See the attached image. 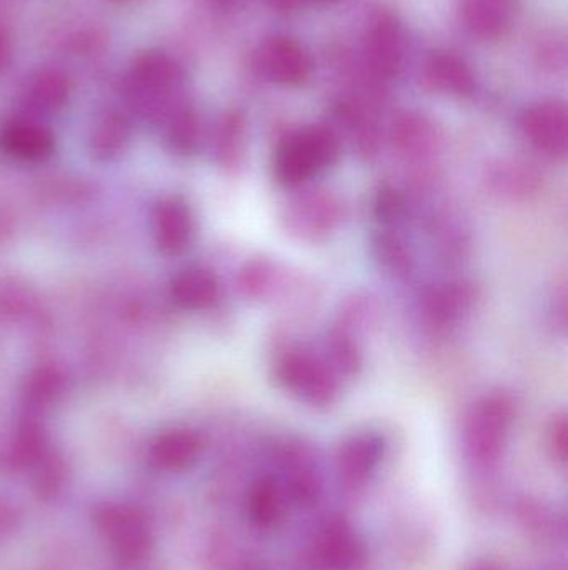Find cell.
I'll return each instance as SVG.
<instances>
[{"instance_id":"cell-1","label":"cell","mask_w":568,"mask_h":570,"mask_svg":"<svg viewBox=\"0 0 568 570\" xmlns=\"http://www.w3.org/2000/svg\"><path fill=\"white\" fill-rule=\"evenodd\" d=\"M340 139L330 127L309 126L280 140L273 154V177L280 186L299 187L336 166Z\"/></svg>"},{"instance_id":"cell-2","label":"cell","mask_w":568,"mask_h":570,"mask_svg":"<svg viewBox=\"0 0 568 570\" xmlns=\"http://www.w3.org/2000/svg\"><path fill=\"white\" fill-rule=\"evenodd\" d=\"M516 419V402L507 391H492L480 397L467 415L464 449L474 468L489 471L506 452Z\"/></svg>"},{"instance_id":"cell-3","label":"cell","mask_w":568,"mask_h":570,"mask_svg":"<svg viewBox=\"0 0 568 570\" xmlns=\"http://www.w3.org/2000/svg\"><path fill=\"white\" fill-rule=\"evenodd\" d=\"M277 384L303 404L326 409L337 401L339 381L329 364L306 351H289L276 362Z\"/></svg>"},{"instance_id":"cell-4","label":"cell","mask_w":568,"mask_h":570,"mask_svg":"<svg viewBox=\"0 0 568 570\" xmlns=\"http://www.w3.org/2000/svg\"><path fill=\"white\" fill-rule=\"evenodd\" d=\"M343 210L342 200L330 190H309L287 204L282 220L292 236L319 240L340 226Z\"/></svg>"},{"instance_id":"cell-5","label":"cell","mask_w":568,"mask_h":570,"mask_svg":"<svg viewBox=\"0 0 568 570\" xmlns=\"http://www.w3.org/2000/svg\"><path fill=\"white\" fill-rule=\"evenodd\" d=\"M366 558V544L342 519L326 522L310 551V561L317 570H360Z\"/></svg>"},{"instance_id":"cell-6","label":"cell","mask_w":568,"mask_h":570,"mask_svg":"<svg viewBox=\"0 0 568 570\" xmlns=\"http://www.w3.org/2000/svg\"><path fill=\"white\" fill-rule=\"evenodd\" d=\"M386 455V441L377 432H357L340 444L336 471L347 491H359L377 474Z\"/></svg>"},{"instance_id":"cell-7","label":"cell","mask_w":568,"mask_h":570,"mask_svg":"<svg viewBox=\"0 0 568 570\" xmlns=\"http://www.w3.org/2000/svg\"><path fill=\"white\" fill-rule=\"evenodd\" d=\"M520 129L539 153L554 159L567 156L568 112L566 104L560 100L534 104L520 117Z\"/></svg>"},{"instance_id":"cell-8","label":"cell","mask_w":568,"mask_h":570,"mask_svg":"<svg viewBox=\"0 0 568 570\" xmlns=\"http://www.w3.org/2000/svg\"><path fill=\"white\" fill-rule=\"evenodd\" d=\"M367 59L376 76L390 79L402 69L406 56V33L392 12H377L370 20L366 39Z\"/></svg>"},{"instance_id":"cell-9","label":"cell","mask_w":568,"mask_h":570,"mask_svg":"<svg viewBox=\"0 0 568 570\" xmlns=\"http://www.w3.org/2000/svg\"><path fill=\"white\" fill-rule=\"evenodd\" d=\"M259 67L272 82L299 87L310 79L313 66L309 52L299 40L276 36L260 47Z\"/></svg>"},{"instance_id":"cell-10","label":"cell","mask_w":568,"mask_h":570,"mask_svg":"<svg viewBox=\"0 0 568 570\" xmlns=\"http://www.w3.org/2000/svg\"><path fill=\"white\" fill-rule=\"evenodd\" d=\"M152 230L160 253L167 256L182 254L196 234V220L189 204L180 197L160 200L153 210Z\"/></svg>"},{"instance_id":"cell-11","label":"cell","mask_w":568,"mask_h":570,"mask_svg":"<svg viewBox=\"0 0 568 570\" xmlns=\"http://www.w3.org/2000/svg\"><path fill=\"white\" fill-rule=\"evenodd\" d=\"M133 92L150 104L179 89L183 82V69L176 59L163 52L140 53L132 66Z\"/></svg>"},{"instance_id":"cell-12","label":"cell","mask_w":568,"mask_h":570,"mask_svg":"<svg viewBox=\"0 0 568 570\" xmlns=\"http://www.w3.org/2000/svg\"><path fill=\"white\" fill-rule=\"evenodd\" d=\"M420 298L423 317L436 327H449L470 314L477 301V288L467 281L436 284L426 288Z\"/></svg>"},{"instance_id":"cell-13","label":"cell","mask_w":568,"mask_h":570,"mask_svg":"<svg viewBox=\"0 0 568 570\" xmlns=\"http://www.w3.org/2000/svg\"><path fill=\"white\" fill-rule=\"evenodd\" d=\"M464 26L482 40H499L512 29L517 0H460Z\"/></svg>"},{"instance_id":"cell-14","label":"cell","mask_w":568,"mask_h":570,"mask_svg":"<svg viewBox=\"0 0 568 570\" xmlns=\"http://www.w3.org/2000/svg\"><path fill=\"white\" fill-rule=\"evenodd\" d=\"M487 187L507 200H530L544 189V176L524 160H499L486 174Z\"/></svg>"},{"instance_id":"cell-15","label":"cell","mask_w":568,"mask_h":570,"mask_svg":"<svg viewBox=\"0 0 568 570\" xmlns=\"http://www.w3.org/2000/svg\"><path fill=\"white\" fill-rule=\"evenodd\" d=\"M393 149L410 163H426L439 147L436 126L422 114L406 112L397 117L390 130Z\"/></svg>"},{"instance_id":"cell-16","label":"cell","mask_w":568,"mask_h":570,"mask_svg":"<svg viewBox=\"0 0 568 570\" xmlns=\"http://www.w3.org/2000/svg\"><path fill=\"white\" fill-rule=\"evenodd\" d=\"M0 146L17 159L39 163L52 156L56 137L49 127L36 120H13L0 132Z\"/></svg>"},{"instance_id":"cell-17","label":"cell","mask_w":568,"mask_h":570,"mask_svg":"<svg viewBox=\"0 0 568 570\" xmlns=\"http://www.w3.org/2000/svg\"><path fill=\"white\" fill-rule=\"evenodd\" d=\"M427 83L447 96L469 97L476 90V73L466 59L450 50H439L429 57L423 70Z\"/></svg>"},{"instance_id":"cell-18","label":"cell","mask_w":568,"mask_h":570,"mask_svg":"<svg viewBox=\"0 0 568 570\" xmlns=\"http://www.w3.org/2000/svg\"><path fill=\"white\" fill-rule=\"evenodd\" d=\"M170 295L186 311H206L219 301V279L212 271L189 267L173 277Z\"/></svg>"},{"instance_id":"cell-19","label":"cell","mask_w":568,"mask_h":570,"mask_svg":"<svg viewBox=\"0 0 568 570\" xmlns=\"http://www.w3.org/2000/svg\"><path fill=\"white\" fill-rule=\"evenodd\" d=\"M202 452V441L189 429H173L166 432L153 442L152 461L157 468L166 471H183L199 459Z\"/></svg>"},{"instance_id":"cell-20","label":"cell","mask_w":568,"mask_h":570,"mask_svg":"<svg viewBox=\"0 0 568 570\" xmlns=\"http://www.w3.org/2000/svg\"><path fill=\"white\" fill-rule=\"evenodd\" d=\"M287 492L280 481L273 478H263L253 484L247 498V512L250 519L260 528H273L282 521L287 509Z\"/></svg>"},{"instance_id":"cell-21","label":"cell","mask_w":568,"mask_h":570,"mask_svg":"<svg viewBox=\"0 0 568 570\" xmlns=\"http://www.w3.org/2000/svg\"><path fill=\"white\" fill-rule=\"evenodd\" d=\"M247 124L239 110L227 112L216 134V157L220 167L236 170L246 156Z\"/></svg>"},{"instance_id":"cell-22","label":"cell","mask_w":568,"mask_h":570,"mask_svg":"<svg viewBox=\"0 0 568 570\" xmlns=\"http://www.w3.org/2000/svg\"><path fill=\"white\" fill-rule=\"evenodd\" d=\"M129 139V119L117 110H109L93 124L90 132V149L99 159H112L126 149Z\"/></svg>"},{"instance_id":"cell-23","label":"cell","mask_w":568,"mask_h":570,"mask_svg":"<svg viewBox=\"0 0 568 570\" xmlns=\"http://www.w3.org/2000/svg\"><path fill=\"white\" fill-rule=\"evenodd\" d=\"M372 253L380 267L397 279H407L416 269L412 249L392 230H380L373 236Z\"/></svg>"},{"instance_id":"cell-24","label":"cell","mask_w":568,"mask_h":570,"mask_svg":"<svg viewBox=\"0 0 568 570\" xmlns=\"http://www.w3.org/2000/svg\"><path fill=\"white\" fill-rule=\"evenodd\" d=\"M29 102L33 109L42 112H56L66 106L69 99V82L59 70H40L29 86Z\"/></svg>"},{"instance_id":"cell-25","label":"cell","mask_w":568,"mask_h":570,"mask_svg":"<svg viewBox=\"0 0 568 570\" xmlns=\"http://www.w3.org/2000/svg\"><path fill=\"white\" fill-rule=\"evenodd\" d=\"M106 531L120 556H137L146 548L142 521L129 512L116 511L106 519Z\"/></svg>"},{"instance_id":"cell-26","label":"cell","mask_w":568,"mask_h":570,"mask_svg":"<svg viewBox=\"0 0 568 570\" xmlns=\"http://www.w3.org/2000/svg\"><path fill=\"white\" fill-rule=\"evenodd\" d=\"M327 351H329L330 362L333 372L340 374L353 375L359 374L362 368V352L357 345L353 335L346 327H333L327 335Z\"/></svg>"},{"instance_id":"cell-27","label":"cell","mask_w":568,"mask_h":570,"mask_svg":"<svg viewBox=\"0 0 568 570\" xmlns=\"http://www.w3.org/2000/svg\"><path fill=\"white\" fill-rule=\"evenodd\" d=\"M202 137V122L192 106H182L173 112L169 126V142L176 153L192 154Z\"/></svg>"},{"instance_id":"cell-28","label":"cell","mask_w":568,"mask_h":570,"mask_svg":"<svg viewBox=\"0 0 568 570\" xmlns=\"http://www.w3.org/2000/svg\"><path fill=\"white\" fill-rule=\"evenodd\" d=\"M277 269L266 259L250 261L239 274V287L246 297L262 298L273 288Z\"/></svg>"},{"instance_id":"cell-29","label":"cell","mask_w":568,"mask_h":570,"mask_svg":"<svg viewBox=\"0 0 568 570\" xmlns=\"http://www.w3.org/2000/svg\"><path fill=\"white\" fill-rule=\"evenodd\" d=\"M406 213V200L396 187L383 184L373 199V216L382 226L389 227L399 223Z\"/></svg>"},{"instance_id":"cell-30","label":"cell","mask_w":568,"mask_h":570,"mask_svg":"<svg viewBox=\"0 0 568 570\" xmlns=\"http://www.w3.org/2000/svg\"><path fill=\"white\" fill-rule=\"evenodd\" d=\"M547 445H549L550 454L557 462L566 464L568 449V425L567 415L559 414L550 422L549 431H547Z\"/></svg>"},{"instance_id":"cell-31","label":"cell","mask_w":568,"mask_h":570,"mask_svg":"<svg viewBox=\"0 0 568 570\" xmlns=\"http://www.w3.org/2000/svg\"><path fill=\"white\" fill-rule=\"evenodd\" d=\"M267 3L277 12L290 13L309 6L310 0H267Z\"/></svg>"},{"instance_id":"cell-32","label":"cell","mask_w":568,"mask_h":570,"mask_svg":"<svg viewBox=\"0 0 568 570\" xmlns=\"http://www.w3.org/2000/svg\"><path fill=\"white\" fill-rule=\"evenodd\" d=\"M12 59V39L6 29H0V72L9 66Z\"/></svg>"},{"instance_id":"cell-33","label":"cell","mask_w":568,"mask_h":570,"mask_svg":"<svg viewBox=\"0 0 568 570\" xmlns=\"http://www.w3.org/2000/svg\"><path fill=\"white\" fill-rule=\"evenodd\" d=\"M466 570H509L504 562L497 561V559L480 558L476 561L470 562Z\"/></svg>"},{"instance_id":"cell-34","label":"cell","mask_w":568,"mask_h":570,"mask_svg":"<svg viewBox=\"0 0 568 570\" xmlns=\"http://www.w3.org/2000/svg\"><path fill=\"white\" fill-rule=\"evenodd\" d=\"M212 6L219 7V9H237V7L246 3L247 0H209Z\"/></svg>"},{"instance_id":"cell-35","label":"cell","mask_w":568,"mask_h":570,"mask_svg":"<svg viewBox=\"0 0 568 570\" xmlns=\"http://www.w3.org/2000/svg\"><path fill=\"white\" fill-rule=\"evenodd\" d=\"M333 2V0H310V3H327Z\"/></svg>"},{"instance_id":"cell-36","label":"cell","mask_w":568,"mask_h":570,"mask_svg":"<svg viewBox=\"0 0 568 570\" xmlns=\"http://www.w3.org/2000/svg\"><path fill=\"white\" fill-rule=\"evenodd\" d=\"M112 2L122 3V2H127V0H112Z\"/></svg>"}]
</instances>
